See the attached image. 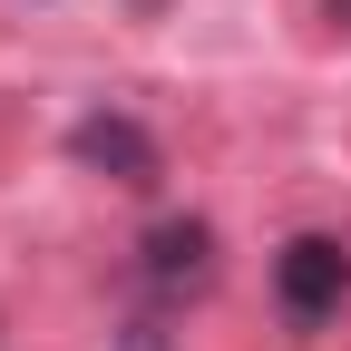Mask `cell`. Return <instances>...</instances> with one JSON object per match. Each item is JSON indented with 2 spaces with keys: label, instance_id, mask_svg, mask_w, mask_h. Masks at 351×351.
<instances>
[{
  "label": "cell",
  "instance_id": "obj_1",
  "mask_svg": "<svg viewBox=\"0 0 351 351\" xmlns=\"http://www.w3.org/2000/svg\"><path fill=\"white\" fill-rule=\"evenodd\" d=\"M341 293H351V254L332 244V234H293L283 254H274V302L313 332V322H332L341 313Z\"/></svg>",
  "mask_w": 351,
  "mask_h": 351
},
{
  "label": "cell",
  "instance_id": "obj_2",
  "mask_svg": "<svg viewBox=\"0 0 351 351\" xmlns=\"http://www.w3.org/2000/svg\"><path fill=\"white\" fill-rule=\"evenodd\" d=\"M69 156L88 176H108V186H156V137H147L137 117H117V108H88L69 127Z\"/></svg>",
  "mask_w": 351,
  "mask_h": 351
},
{
  "label": "cell",
  "instance_id": "obj_3",
  "mask_svg": "<svg viewBox=\"0 0 351 351\" xmlns=\"http://www.w3.org/2000/svg\"><path fill=\"white\" fill-rule=\"evenodd\" d=\"M147 283H156L166 302L215 283V225H205V215H166V225H147Z\"/></svg>",
  "mask_w": 351,
  "mask_h": 351
},
{
  "label": "cell",
  "instance_id": "obj_4",
  "mask_svg": "<svg viewBox=\"0 0 351 351\" xmlns=\"http://www.w3.org/2000/svg\"><path fill=\"white\" fill-rule=\"evenodd\" d=\"M117 351H166V322H156V313H137V322L117 332Z\"/></svg>",
  "mask_w": 351,
  "mask_h": 351
},
{
  "label": "cell",
  "instance_id": "obj_5",
  "mask_svg": "<svg viewBox=\"0 0 351 351\" xmlns=\"http://www.w3.org/2000/svg\"><path fill=\"white\" fill-rule=\"evenodd\" d=\"M322 10H332V29H351V0H322Z\"/></svg>",
  "mask_w": 351,
  "mask_h": 351
}]
</instances>
